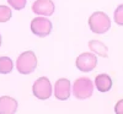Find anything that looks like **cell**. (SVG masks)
Masks as SVG:
<instances>
[{"label":"cell","instance_id":"cell-1","mask_svg":"<svg viewBox=\"0 0 123 114\" xmlns=\"http://www.w3.org/2000/svg\"><path fill=\"white\" fill-rule=\"evenodd\" d=\"M89 26H90V29L94 33L102 34L110 29L111 20L105 12L96 11L89 17Z\"/></svg>","mask_w":123,"mask_h":114},{"label":"cell","instance_id":"cell-2","mask_svg":"<svg viewBox=\"0 0 123 114\" xmlns=\"http://www.w3.org/2000/svg\"><path fill=\"white\" fill-rule=\"evenodd\" d=\"M37 68V58L33 51L27 50L25 53L20 54V57L16 60V69L20 74H31Z\"/></svg>","mask_w":123,"mask_h":114},{"label":"cell","instance_id":"cell-3","mask_svg":"<svg viewBox=\"0 0 123 114\" xmlns=\"http://www.w3.org/2000/svg\"><path fill=\"white\" fill-rule=\"evenodd\" d=\"M74 97L78 99H87L94 93V82L89 77H79L73 85Z\"/></svg>","mask_w":123,"mask_h":114},{"label":"cell","instance_id":"cell-4","mask_svg":"<svg viewBox=\"0 0 123 114\" xmlns=\"http://www.w3.org/2000/svg\"><path fill=\"white\" fill-rule=\"evenodd\" d=\"M32 92L38 99H48L52 96V85L48 77H39L35 81L32 86Z\"/></svg>","mask_w":123,"mask_h":114},{"label":"cell","instance_id":"cell-5","mask_svg":"<svg viewBox=\"0 0 123 114\" xmlns=\"http://www.w3.org/2000/svg\"><path fill=\"white\" fill-rule=\"evenodd\" d=\"M31 31L37 37L43 38L52 32V22L46 17H35L31 21Z\"/></svg>","mask_w":123,"mask_h":114},{"label":"cell","instance_id":"cell-6","mask_svg":"<svg viewBox=\"0 0 123 114\" xmlns=\"http://www.w3.org/2000/svg\"><path fill=\"white\" fill-rule=\"evenodd\" d=\"M75 65L76 68L83 71V72H89L91 70H94L97 65V58L95 55V53H83L80 54L78 58H76V61H75Z\"/></svg>","mask_w":123,"mask_h":114},{"label":"cell","instance_id":"cell-7","mask_svg":"<svg viewBox=\"0 0 123 114\" xmlns=\"http://www.w3.org/2000/svg\"><path fill=\"white\" fill-rule=\"evenodd\" d=\"M71 84L68 79H58L54 84V97L59 101H67L70 97Z\"/></svg>","mask_w":123,"mask_h":114},{"label":"cell","instance_id":"cell-8","mask_svg":"<svg viewBox=\"0 0 123 114\" xmlns=\"http://www.w3.org/2000/svg\"><path fill=\"white\" fill-rule=\"evenodd\" d=\"M55 10L52 0H36L32 5V11L41 16H50Z\"/></svg>","mask_w":123,"mask_h":114},{"label":"cell","instance_id":"cell-9","mask_svg":"<svg viewBox=\"0 0 123 114\" xmlns=\"http://www.w3.org/2000/svg\"><path fill=\"white\" fill-rule=\"evenodd\" d=\"M17 110V102L15 98L3 96L0 97V114H14Z\"/></svg>","mask_w":123,"mask_h":114},{"label":"cell","instance_id":"cell-10","mask_svg":"<svg viewBox=\"0 0 123 114\" xmlns=\"http://www.w3.org/2000/svg\"><path fill=\"white\" fill-rule=\"evenodd\" d=\"M95 86L100 92H108L112 88V79L107 74H100L95 79Z\"/></svg>","mask_w":123,"mask_h":114},{"label":"cell","instance_id":"cell-11","mask_svg":"<svg viewBox=\"0 0 123 114\" xmlns=\"http://www.w3.org/2000/svg\"><path fill=\"white\" fill-rule=\"evenodd\" d=\"M89 48L92 53H95L96 55H100L102 58H107L108 57V49L107 47L101 42V40L92 39L89 42Z\"/></svg>","mask_w":123,"mask_h":114},{"label":"cell","instance_id":"cell-12","mask_svg":"<svg viewBox=\"0 0 123 114\" xmlns=\"http://www.w3.org/2000/svg\"><path fill=\"white\" fill-rule=\"evenodd\" d=\"M14 69L12 60L7 57H0V72L1 74H9Z\"/></svg>","mask_w":123,"mask_h":114},{"label":"cell","instance_id":"cell-13","mask_svg":"<svg viewBox=\"0 0 123 114\" xmlns=\"http://www.w3.org/2000/svg\"><path fill=\"white\" fill-rule=\"evenodd\" d=\"M11 10L5 5H0V22H7L11 18Z\"/></svg>","mask_w":123,"mask_h":114},{"label":"cell","instance_id":"cell-14","mask_svg":"<svg viewBox=\"0 0 123 114\" xmlns=\"http://www.w3.org/2000/svg\"><path fill=\"white\" fill-rule=\"evenodd\" d=\"M115 22L119 26H123V4L119 5L115 11Z\"/></svg>","mask_w":123,"mask_h":114},{"label":"cell","instance_id":"cell-15","mask_svg":"<svg viewBox=\"0 0 123 114\" xmlns=\"http://www.w3.org/2000/svg\"><path fill=\"white\" fill-rule=\"evenodd\" d=\"M7 3L15 10H22L26 6V0H7Z\"/></svg>","mask_w":123,"mask_h":114},{"label":"cell","instance_id":"cell-16","mask_svg":"<svg viewBox=\"0 0 123 114\" xmlns=\"http://www.w3.org/2000/svg\"><path fill=\"white\" fill-rule=\"evenodd\" d=\"M115 113L116 114H123V98L119 99L116 103V106H115Z\"/></svg>","mask_w":123,"mask_h":114},{"label":"cell","instance_id":"cell-17","mask_svg":"<svg viewBox=\"0 0 123 114\" xmlns=\"http://www.w3.org/2000/svg\"><path fill=\"white\" fill-rule=\"evenodd\" d=\"M0 46H1V34H0Z\"/></svg>","mask_w":123,"mask_h":114}]
</instances>
